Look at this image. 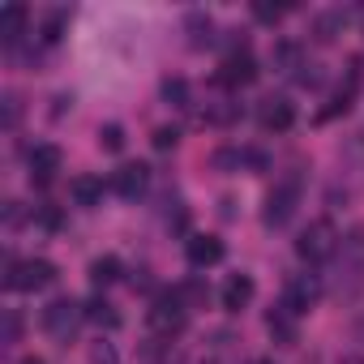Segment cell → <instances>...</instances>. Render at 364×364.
Returning a JSON list of instances; mask_svg holds the SVG:
<instances>
[{
    "instance_id": "cell-1",
    "label": "cell",
    "mask_w": 364,
    "mask_h": 364,
    "mask_svg": "<svg viewBox=\"0 0 364 364\" xmlns=\"http://www.w3.org/2000/svg\"><path fill=\"white\" fill-rule=\"evenodd\" d=\"M300 198H304V180H300V171L279 176L274 189H270V198H266L262 223H266V228H287L291 215H296V206H300Z\"/></svg>"
},
{
    "instance_id": "cell-2",
    "label": "cell",
    "mask_w": 364,
    "mask_h": 364,
    "mask_svg": "<svg viewBox=\"0 0 364 364\" xmlns=\"http://www.w3.org/2000/svg\"><path fill=\"white\" fill-rule=\"evenodd\" d=\"M146 321H150V330H154L159 338H176L180 330L189 326V304L180 300V296H176V287H171V291H163V296L150 304Z\"/></svg>"
},
{
    "instance_id": "cell-3",
    "label": "cell",
    "mask_w": 364,
    "mask_h": 364,
    "mask_svg": "<svg viewBox=\"0 0 364 364\" xmlns=\"http://www.w3.org/2000/svg\"><path fill=\"white\" fill-rule=\"evenodd\" d=\"M52 283H56V266L48 257H22V262H9V270H5L9 291H43Z\"/></svg>"
},
{
    "instance_id": "cell-4",
    "label": "cell",
    "mask_w": 364,
    "mask_h": 364,
    "mask_svg": "<svg viewBox=\"0 0 364 364\" xmlns=\"http://www.w3.org/2000/svg\"><path fill=\"white\" fill-rule=\"evenodd\" d=\"M86 321V304H77L73 296H56L48 309H43V330L56 338V343H73L77 326Z\"/></svg>"
},
{
    "instance_id": "cell-5",
    "label": "cell",
    "mask_w": 364,
    "mask_h": 364,
    "mask_svg": "<svg viewBox=\"0 0 364 364\" xmlns=\"http://www.w3.org/2000/svg\"><path fill=\"white\" fill-rule=\"evenodd\" d=\"M334 249H338V232H334V223H326V219L309 223V228L296 236V253H300V262H309V266L330 262Z\"/></svg>"
},
{
    "instance_id": "cell-6",
    "label": "cell",
    "mask_w": 364,
    "mask_h": 364,
    "mask_svg": "<svg viewBox=\"0 0 364 364\" xmlns=\"http://www.w3.org/2000/svg\"><path fill=\"white\" fill-rule=\"evenodd\" d=\"M317 300H321V283H317V274H291L287 287H283V300H279V304H287V309L300 317V313H309Z\"/></svg>"
},
{
    "instance_id": "cell-7",
    "label": "cell",
    "mask_w": 364,
    "mask_h": 364,
    "mask_svg": "<svg viewBox=\"0 0 364 364\" xmlns=\"http://www.w3.org/2000/svg\"><path fill=\"white\" fill-rule=\"evenodd\" d=\"M146 185H150V167H146V163H124V167H116L112 180H107V189H112L116 198H129V202L141 198Z\"/></svg>"
},
{
    "instance_id": "cell-8",
    "label": "cell",
    "mask_w": 364,
    "mask_h": 364,
    "mask_svg": "<svg viewBox=\"0 0 364 364\" xmlns=\"http://www.w3.org/2000/svg\"><path fill=\"white\" fill-rule=\"evenodd\" d=\"M257 120H262L266 133H287V129L296 124V103H291L287 95H270V99H262Z\"/></svg>"
},
{
    "instance_id": "cell-9",
    "label": "cell",
    "mask_w": 364,
    "mask_h": 364,
    "mask_svg": "<svg viewBox=\"0 0 364 364\" xmlns=\"http://www.w3.org/2000/svg\"><path fill=\"white\" fill-rule=\"evenodd\" d=\"M219 82H223V86H249V82H257V60L249 56V48H236V52L223 60Z\"/></svg>"
},
{
    "instance_id": "cell-10",
    "label": "cell",
    "mask_w": 364,
    "mask_h": 364,
    "mask_svg": "<svg viewBox=\"0 0 364 364\" xmlns=\"http://www.w3.org/2000/svg\"><path fill=\"white\" fill-rule=\"evenodd\" d=\"M223 240L219 236H189V245H185V257H189V266L193 270H206V266H219L223 262Z\"/></svg>"
},
{
    "instance_id": "cell-11",
    "label": "cell",
    "mask_w": 364,
    "mask_h": 364,
    "mask_svg": "<svg viewBox=\"0 0 364 364\" xmlns=\"http://www.w3.org/2000/svg\"><path fill=\"white\" fill-rule=\"evenodd\" d=\"M266 330H270V338H274L279 347H296V343H300V326H296V313H291L287 304H274V309L266 313Z\"/></svg>"
},
{
    "instance_id": "cell-12",
    "label": "cell",
    "mask_w": 364,
    "mask_h": 364,
    "mask_svg": "<svg viewBox=\"0 0 364 364\" xmlns=\"http://www.w3.org/2000/svg\"><path fill=\"white\" fill-rule=\"evenodd\" d=\"M60 146H52V141H43V146H35L31 154H26V163H31V180H39V185H48V180L60 171Z\"/></svg>"
},
{
    "instance_id": "cell-13",
    "label": "cell",
    "mask_w": 364,
    "mask_h": 364,
    "mask_svg": "<svg viewBox=\"0 0 364 364\" xmlns=\"http://www.w3.org/2000/svg\"><path fill=\"white\" fill-rule=\"evenodd\" d=\"M253 279L249 274H232L228 283H223V309L228 313H240V309H249V300H253Z\"/></svg>"
},
{
    "instance_id": "cell-14",
    "label": "cell",
    "mask_w": 364,
    "mask_h": 364,
    "mask_svg": "<svg viewBox=\"0 0 364 364\" xmlns=\"http://www.w3.org/2000/svg\"><path fill=\"white\" fill-rule=\"evenodd\" d=\"M26 5H18V0H14V5H5V9H0V39H5L9 48L22 39V31H26Z\"/></svg>"
},
{
    "instance_id": "cell-15",
    "label": "cell",
    "mask_w": 364,
    "mask_h": 364,
    "mask_svg": "<svg viewBox=\"0 0 364 364\" xmlns=\"http://www.w3.org/2000/svg\"><path fill=\"white\" fill-rule=\"evenodd\" d=\"M69 198H73L77 206H86V210L99 206V202H103V180H99V176H73V180H69Z\"/></svg>"
},
{
    "instance_id": "cell-16",
    "label": "cell",
    "mask_w": 364,
    "mask_h": 364,
    "mask_svg": "<svg viewBox=\"0 0 364 364\" xmlns=\"http://www.w3.org/2000/svg\"><path fill=\"white\" fill-rule=\"evenodd\" d=\"M185 31H189V48H210L215 43V18L202 14V9H193L185 18Z\"/></svg>"
},
{
    "instance_id": "cell-17",
    "label": "cell",
    "mask_w": 364,
    "mask_h": 364,
    "mask_svg": "<svg viewBox=\"0 0 364 364\" xmlns=\"http://www.w3.org/2000/svg\"><path fill=\"white\" fill-rule=\"evenodd\" d=\"M270 60H274V69H283V73H300L304 52H300V43H296V39H279V43L270 48Z\"/></svg>"
},
{
    "instance_id": "cell-18",
    "label": "cell",
    "mask_w": 364,
    "mask_h": 364,
    "mask_svg": "<svg viewBox=\"0 0 364 364\" xmlns=\"http://www.w3.org/2000/svg\"><path fill=\"white\" fill-rule=\"evenodd\" d=\"M343 31V9H330V14H317L313 18V39L317 43H334Z\"/></svg>"
},
{
    "instance_id": "cell-19",
    "label": "cell",
    "mask_w": 364,
    "mask_h": 364,
    "mask_svg": "<svg viewBox=\"0 0 364 364\" xmlns=\"http://www.w3.org/2000/svg\"><path fill=\"white\" fill-rule=\"evenodd\" d=\"M120 270H124L120 257H112V253H107V257H95V262H90V283H95V287H112V283L120 279Z\"/></svg>"
},
{
    "instance_id": "cell-20",
    "label": "cell",
    "mask_w": 364,
    "mask_h": 364,
    "mask_svg": "<svg viewBox=\"0 0 364 364\" xmlns=\"http://www.w3.org/2000/svg\"><path fill=\"white\" fill-rule=\"evenodd\" d=\"M86 321H95V326H103V330H120V313H116V304H107L103 296H95V300L86 304Z\"/></svg>"
},
{
    "instance_id": "cell-21",
    "label": "cell",
    "mask_w": 364,
    "mask_h": 364,
    "mask_svg": "<svg viewBox=\"0 0 364 364\" xmlns=\"http://www.w3.org/2000/svg\"><path fill=\"white\" fill-rule=\"evenodd\" d=\"M159 95H163L167 107H189V82H185V77H163Z\"/></svg>"
},
{
    "instance_id": "cell-22",
    "label": "cell",
    "mask_w": 364,
    "mask_h": 364,
    "mask_svg": "<svg viewBox=\"0 0 364 364\" xmlns=\"http://www.w3.org/2000/svg\"><path fill=\"white\" fill-rule=\"evenodd\" d=\"M176 296H180V300H185L189 309H198V304H206V296H210V287H206L202 279H189V283H180V287H176Z\"/></svg>"
},
{
    "instance_id": "cell-23",
    "label": "cell",
    "mask_w": 364,
    "mask_h": 364,
    "mask_svg": "<svg viewBox=\"0 0 364 364\" xmlns=\"http://www.w3.org/2000/svg\"><path fill=\"white\" fill-rule=\"evenodd\" d=\"M99 146L112 150V154H120V150H124V129H120V124H103V129H99Z\"/></svg>"
},
{
    "instance_id": "cell-24",
    "label": "cell",
    "mask_w": 364,
    "mask_h": 364,
    "mask_svg": "<svg viewBox=\"0 0 364 364\" xmlns=\"http://www.w3.org/2000/svg\"><path fill=\"white\" fill-rule=\"evenodd\" d=\"M154 150H176L180 146V129H171V124H163V129H154Z\"/></svg>"
},
{
    "instance_id": "cell-25",
    "label": "cell",
    "mask_w": 364,
    "mask_h": 364,
    "mask_svg": "<svg viewBox=\"0 0 364 364\" xmlns=\"http://www.w3.org/2000/svg\"><path fill=\"white\" fill-rule=\"evenodd\" d=\"M90 364H120V355H116V347L112 343H90Z\"/></svg>"
},
{
    "instance_id": "cell-26",
    "label": "cell",
    "mask_w": 364,
    "mask_h": 364,
    "mask_svg": "<svg viewBox=\"0 0 364 364\" xmlns=\"http://www.w3.org/2000/svg\"><path fill=\"white\" fill-rule=\"evenodd\" d=\"M283 14H287L283 5H266V0H257V5H253V18H257V22H266V26H274Z\"/></svg>"
},
{
    "instance_id": "cell-27",
    "label": "cell",
    "mask_w": 364,
    "mask_h": 364,
    "mask_svg": "<svg viewBox=\"0 0 364 364\" xmlns=\"http://www.w3.org/2000/svg\"><path fill=\"white\" fill-rule=\"evenodd\" d=\"M18 120H22V99H18V95H5V129L14 133Z\"/></svg>"
},
{
    "instance_id": "cell-28",
    "label": "cell",
    "mask_w": 364,
    "mask_h": 364,
    "mask_svg": "<svg viewBox=\"0 0 364 364\" xmlns=\"http://www.w3.org/2000/svg\"><path fill=\"white\" fill-rule=\"evenodd\" d=\"M60 31H65V14H52V18L43 22V43H56Z\"/></svg>"
},
{
    "instance_id": "cell-29",
    "label": "cell",
    "mask_w": 364,
    "mask_h": 364,
    "mask_svg": "<svg viewBox=\"0 0 364 364\" xmlns=\"http://www.w3.org/2000/svg\"><path fill=\"white\" fill-rule=\"evenodd\" d=\"M296 82H300V86H321V65H300Z\"/></svg>"
},
{
    "instance_id": "cell-30",
    "label": "cell",
    "mask_w": 364,
    "mask_h": 364,
    "mask_svg": "<svg viewBox=\"0 0 364 364\" xmlns=\"http://www.w3.org/2000/svg\"><path fill=\"white\" fill-rule=\"evenodd\" d=\"M35 219H39L48 232H56V228H60V210H56V206H39V210H35Z\"/></svg>"
},
{
    "instance_id": "cell-31",
    "label": "cell",
    "mask_w": 364,
    "mask_h": 364,
    "mask_svg": "<svg viewBox=\"0 0 364 364\" xmlns=\"http://www.w3.org/2000/svg\"><path fill=\"white\" fill-rule=\"evenodd\" d=\"M5 223H9V228H18V223H22V210H18V202H9V210H5Z\"/></svg>"
},
{
    "instance_id": "cell-32",
    "label": "cell",
    "mask_w": 364,
    "mask_h": 364,
    "mask_svg": "<svg viewBox=\"0 0 364 364\" xmlns=\"http://www.w3.org/2000/svg\"><path fill=\"white\" fill-rule=\"evenodd\" d=\"M18 330H22V326H18V317H14V313H9V321H5V338H9V343H14V338H18Z\"/></svg>"
},
{
    "instance_id": "cell-33",
    "label": "cell",
    "mask_w": 364,
    "mask_h": 364,
    "mask_svg": "<svg viewBox=\"0 0 364 364\" xmlns=\"http://www.w3.org/2000/svg\"><path fill=\"white\" fill-rule=\"evenodd\" d=\"M18 364H43V360H39V355H26V360H18Z\"/></svg>"
},
{
    "instance_id": "cell-34",
    "label": "cell",
    "mask_w": 364,
    "mask_h": 364,
    "mask_svg": "<svg viewBox=\"0 0 364 364\" xmlns=\"http://www.w3.org/2000/svg\"><path fill=\"white\" fill-rule=\"evenodd\" d=\"M253 364H270V360H253Z\"/></svg>"
}]
</instances>
